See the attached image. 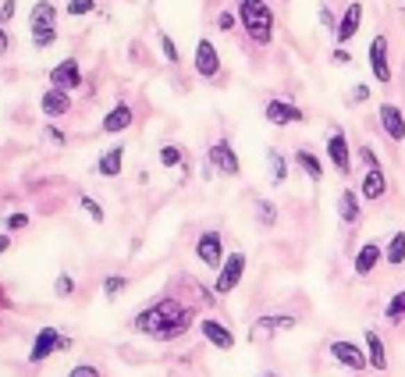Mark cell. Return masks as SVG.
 I'll list each match as a JSON object with an SVG mask.
<instances>
[{
	"instance_id": "obj_45",
	"label": "cell",
	"mask_w": 405,
	"mask_h": 377,
	"mask_svg": "<svg viewBox=\"0 0 405 377\" xmlns=\"http://www.w3.org/2000/svg\"><path fill=\"white\" fill-rule=\"evenodd\" d=\"M320 22H324V25H327V29H338V22H334V15H331V11H327V8H324V11H320Z\"/></svg>"
},
{
	"instance_id": "obj_29",
	"label": "cell",
	"mask_w": 405,
	"mask_h": 377,
	"mask_svg": "<svg viewBox=\"0 0 405 377\" xmlns=\"http://www.w3.org/2000/svg\"><path fill=\"white\" fill-rule=\"evenodd\" d=\"M124 289H129V278H121V274H114V278H107V281H104V296H107V299L121 296Z\"/></svg>"
},
{
	"instance_id": "obj_44",
	"label": "cell",
	"mask_w": 405,
	"mask_h": 377,
	"mask_svg": "<svg viewBox=\"0 0 405 377\" xmlns=\"http://www.w3.org/2000/svg\"><path fill=\"white\" fill-rule=\"evenodd\" d=\"M15 15V0H4V8H0V22H11Z\"/></svg>"
},
{
	"instance_id": "obj_3",
	"label": "cell",
	"mask_w": 405,
	"mask_h": 377,
	"mask_svg": "<svg viewBox=\"0 0 405 377\" xmlns=\"http://www.w3.org/2000/svg\"><path fill=\"white\" fill-rule=\"evenodd\" d=\"M327 353H331V360H334L338 367H345V370H352V374L370 370L366 349H363V345H356V342H349V338H334V342L327 345Z\"/></svg>"
},
{
	"instance_id": "obj_15",
	"label": "cell",
	"mask_w": 405,
	"mask_h": 377,
	"mask_svg": "<svg viewBox=\"0 0 405 377\" xmlns=\"http://www.w3.org/2000/svg\"><path fill=\"white\" fill-rule=\"evenodd\" d=\"M199 331H203V338L213 345V349H235V335H231V328H224L221 321H213V317H203L199 321Z\"/></svg>"
},
{
	"instance_id": "obj_1",
	"label": "cell",
	"mask_w": 405,
	"mask_h": 377,
	"mask_svg": "<svg viewBox=\"0 0 405 377\" xmlns=\"http://www.w3.org/2000/svg\"><path fill=\"white\" fill-rule=\"evenodd\" d=\"M132 328L142 331V335L160 338V342H171V338H178V335H185L192 328V310L178 306L174 299H157L153 306H146L142 313H135Z\"/></svg>"
},
{
	"instance_id": "obj_37",
	"label": "cell",
	"mask_w": 405,
	"mask_h": 377,
	"mask_svg": "<svg viewBox=\"0 0 405 377\" xmlns=\"http://www.w3.org/2000/svg\"><path fill=\"white\" fill-rule=\"evenodd\" d=\"M359 161L366 164V171H370V168H381V161H377V153H373L370 146H363V150H359Z\"/></svg>"
},
{
	"instance_id": "obj_46",
	"label": "cell",
	"mask_w": 405,
	"mask_h": 377,
	"mask_svg": "<svg viewBox=\"0 0 405 377\" xmlns=\"http://www.w3.org/2000/svg\"><path fill=\"white\" fill-rule=\"evenodd\" d=\"M4 50H8V33L0 29V54H4Z\"/></svg>"
},
{
	"instance_id": "obj_47",
	"label": "cell",
	"mask_w": 405,
	"mask_h": 377,
	"mask_svg": "<svg viewBox=\"0 0 405 377\" xmlns=\"http://www.w3.org/2000/svg\"><path fill=\"white\" fill-rule=\"evenodd\" d=\"M8 246H11V239H8V235H0V253H8Z\"/></svg>"
},
{
	"instance_id": "obj_24",
	"label": "cell",
	"mask_w": 405,
	"mask_h": 377,
	"mask_svg": "<svg viewBox=\"0 0 405 377\" xmlns=\"http://www.w3.org/2000/svg\"><path fill=\"white\" fill-rule=\"evenodd\" d=\"M132 107L129 104H117L114 111H107V118H104V132H124L132 125Z\"/></svg>"
},
{
	"instance_id": "obj_4",
	"label": "cell",
	"mask_w": 405,
	"mask_h": 377,
	"mask_svg": "<svg viewBox=\"0 0 405 377\" xmlns=\"http://www.w3.org/2000/svg\"><path fill=\"white\" fill-rule=\"evenodd\" d=\"M65 349H72V338H65L57 328H43L33 342V349H28V363H43L53 353H65Z\"/></svg>"
},
{
	"instance_id": "obj_43",
	"label": "cell",
	"mask_w": 405,
	"mask_h": 377,
	"mask_svg": "<svg viewBox=\"0 0 405 377\" xmlns=\"http://www.w3.org/2000/svg\"><path fill=\"white\" fill-rule=\"evenodd\" d=\"M331 57H334V65H349V61H352V54H349L345 47H338V50H334Z\"/></svg>"
},
{
	"instance_id": "obj_23",
	"label": "cell",
	"mask_w": 405,
	"mask_h": 377,
	"mask_svg": "<svg viewBox=\"0 0 405 377\" xmlns=\"http://www.w3.org/2000/svg\"><path fill=\"white\" fill-rule=\"evenodd\" d=\"M295 164L306 171L309 182H324V164H320V157L313 150H295Z\"/></svg>"
},
{
	"instance_id": "obj_34",
	"label": "cell",
	"mask_w": 405,
	"mask_h": 377,
	"mask_svg": "<svg viewBox=\"0 0 405 377\" xmlns=\"http://www.w3.org/2000/svg\"><path fill=\"white\" fill-rule=\"evenodd\" d=\"M160 50H164V57L171 61V65H178V47H174V40L167 33H160Z\"/></svg>"
},
{
	"instance_id": "obj_14",
	"label": "cell",
	"mask_w": 405,
	"mask_h": 377,
	"mask_svg": "<svg viewBox=\"0 0 405 377\" xmlns=\"http://www.w3.org/2000/svg\"><path fill=\"white\" fill-rule=\"evenodd\" d=\"M50 86L53 89H78L82 86V68H78V61L75 57H65V61H60V65L50 72Z\"/></svg>"
},
{
	"instance_id": "obj_20",
	"label": "cell",
	"mask_w": 405,
	"mask_h": 377,
	"mask_svg": "<svg viewBox=\"0 0 405 377\" xmlns=\"http://www.w3.org/2000/svg\"><path fill=\"white\" fill-rule=\"evenodd\" d=\"M359 193L356 188H341V196H338V217H341V225H359V217H363V207H359Z\"/></svg>"
},
{
	"instance_id": "obj_30",
	"label": "cell",
	"mask_w": 405,
	"mask_h": 377,
	"mask_svg": "<svg viewBox=\"0 0 405 377\" xmlns=\"http://www.w3.org/2000/svg\"><path fill=\"white\" fill-rule=\"evenodd\" d=\"M256 217H260V225H277V210H274V203H267V200H260L256 203Z\"/></svg>"
},
{
	"instance_id": "obj_9",
	"label": "cell",
	"mask_w": 405,
	"mask_h": 377,
	"mask_svg": "<svg viewBox=\"0 0 405 377\" xmlns=\"http://www.w3.org/2000/svg\"><path fill=\"white\" fill-rule=\"evenodd\" d=\"M206 161H210V168L224 171V175H231V178L242 171V164H238V157H235V150H231L228 139H217V143L206 150Z\"/></svg>"
},
{
	"instance_id": "obj_2",
	"label": "cell",
	"mask_w": 405,
	"mask_h": 377,
	"mask_svg": "<svg viewBox=\"0 0 405 377\" xmlns=\"http://www.w3.org/2000/svg\"><path fill=\"white\" fill-rule=\"evenodd\" d=\"M238 18L256 47H267L274 40V11L263 0H238Z\"/></svg>"
},
{
	"instance_id": "obj_11",
	"label": "cell",
	"mask_w": 405,
	"mask_h": 377,
	"mask_svg": "<svg viewBox=\"0 0 405 377\" xmlns=\"http://www.w3.org/2000/svg\"><path fill=\"white\" fill-rule=\"evenodd\" d=\"M196 75L199 79H217L221 75V54L210 40H199L196 43Z\"/></svg>"
},
{
	"instance_id": "obj_32",
	"label": "cell",
	"mask_w": 405,
	"mask_h": 377,
	"mask_svg": "<svg viewBox=\"0 0 405 377\" xmlns=\"http://www.w3.org/2000/svg\"><path fill=\"white\" fill-rule=\"evenodd\" d=\"M160 164H164V168H178V164H181V150H178V146H164V150H160Z\"/></svg>"
},
{
	"instance_id": "obj_12",
	"label": "cell",
	"mask_w": 405,
	"mask_h": 377,
	"mask_svg": "<svg viewBox=\"0 0 405 377\" xmlns=\"http://www.w3.org/2000/svg\"><path fill=\"white\" fill-rule=\"evenodd\" d=\"M377 121H381V132H384L391 143H402V139H405V114H402V107H395V104H381Z\"/></svg>"
},
{
	"instance_id": "obj_7",
	"label": "cell",
	"mask_w": 405,
	"mask_h": 377,
	"mask_svg": "<svg viewBox=\"0 0 405 377\" xmlns=\"http://www.w3.org/2000/svg\"><path fill=\"white\" fill-rule=\"evenodd\" d=\"M370 72L381 86H391V65H388V36L377 33L370 40Z\"/></svg>"
},
{
	"instance_id": "obj_27",
	"label": "cell",
	"mask_w": 405,
	"mask_h": 377,
	"mask_svg": "<svg viewBox=\"0 0 405 377\" xmlns=\"http://www.w3.org/2000/svg\"><path fill=\"white\" fill-rule=\"evenodd\" d=\"M267 164H270V182H274V185H285V178H288V161L281 157V150H267Z\"/></svg>"
},
{
	"instance_id": "obj_18",
	"label": "cell",
	"mask_w": 405,
	"mask_h": 377,
	"mask_svg": "<svg viewBox=\"0 0 405 377\" xmlns=\"http://www.w3.org/2000/svg\"><path fill=\"white\" fill-rule=\"evenodd\" d=\"M299 321L292 317V313H267V317H260L256 324H253V338H270V335H277V331H292Z\"/></svg>"
},
{
	"instance_id": "obj_17",
	"label": "cell",
	"mask_w": 405,
	"mask_h": 377,
	"mask_svg": "<svg viewBox=\"0 0 405 377\" xmlns=\"http://www.w3.org/2000/svg\"><path fill=\"white\" fill-rule=\"evenodd\" d=\"M363 349H366L370 370H377V374H384V370H388V345H384V338H381L377 331H373V328L363 335Z\"/></svg>"
},
{
	"instance_id": "obj_42",
	"label": "cell",
	"mask_w": 405,
	"mask_h": 377,
	"mask_svg": "<svg viewBox=\"0 0 405 377\" xmlns=\"http://www.w3.org/2000/svg\"><path fill=\"white\" fill-rule=\"evenodd\" d=\"M349 100H356V104H363V100H370V86H356Z\"/></svg>"
},
{
	"instance_id": "obj_19",
	"label": "cell",
	"mask_w": 405,
	"mask_h": 377,
	"mask_svg": "<svg viewBox=\"0 0 405 377\" xmlns=\"http://www.w3.org/2000/svg\"><path fill=\"white\" fill-rule=\"evenodd\" d=\"M359 196H363V200H370V203H377V200H384V196H388V175H384V168H370V171L363 175Z\"/></svg>"
},
{
	"instance_id": "obj_38",
	"label": "cell",
	"mask_w": 405,
	"mask_h": 377,
	"mask_svg": "<svg viewBox=\"0 0 405 377\" xmlns=\"http://www.w3.org/2000/svg\"><path fill=\"white\" fill-rule=\"evenodd\" d=\"M68 377H104V374H100L97 367H92V363H82V367H75Z\"/></svg>"
},
{
	"instance_id": "obj_36",
	"label": "cell",
	"mask_w": 405,
	"mask_h": 377,
	"mask_svg": "<svg viewBox=\"0 0 405 377\" xmlns=\"http://www.w3.org/2000/svg\"><path fill=\"white\" fill-rule=\"evenodd\" d=\"M72 292H75V281H72L68 274H60V278H57V296H60V299H68Z\"/></svg>"
},
{
	"instance_id": "obj_6",
	"label": "cell",
	"mask_w": 405,
	"mask_h": 377,
	"mask_svg": "<svg viewBox=\"0 0 405 377\" xmlns=\"http://www.w3.org/2000/svg\"><path fill=\"white\" fill-rule=\"evenodd\" d=\"M327 161L334 164L338 175H349V171H352V146H349L345 132H341L338 125H334L331 136H327Z\"/></svg>"
},
{
	"instance_id": "obj_16",
	"label": "cell",
	"mask_w": 405,
	"mask_h": 377,
	"mask_svg": "<svg viewBox=\"0 0 405 377\" xmlns=\"http://www.w3.org/2000/svg\"><path fill=\"white\" fill-rule=\"evenodd\" d=\"M359 25H363V4L359 0H352V4L345 8V15H341V22H338V29H334V40L345 47L356 33H359Z\"/></svg>"
},
{
	"instance_id": "obj_35",
	"label": "cell",
	"mask_w": 405,
	"mask_h": 377,
	"mask_svg": "<svg viewBox=\"0 0 405 377\" xmlns=\"http://www.w3.org/2000/svg\"><path fill=\"white\" fill-rule=\"evenodd\" d=\"M33 43H36V47H50V43H57V29H43V33H33Z\"/></svg>"
},
{
	"instance_id": "obj_33",
	"label": "cell",
	"mask_w": 405,
	"mask_h": 377,
	"mask_svg": "<svg viewBox=\"0 0 405 377\" xmlns=\"http://www.w3.org/2000/svg\"><path fill=\"white\" fill-rule=\"evenodd\" d=\"M92 8H97V0H68V15H89Z\"/></svg>"
},
{
	"instance_id": "obj_31",
	"label": "cell",
	"mask_w": 405,
	"mask_h": 377,
	"mask_svg": "<svg viewBox=\"0 0 405 377\" xmlns=\"http://www.w3.org/2000/svg\"><path fill=\"white\" fill-rule=\"evenodd\" d=\"M82 210H85L97 225H104V207H100L97 200H92V196H82Z\"/></svg>"
},
{
	"instance_id": "obj_48",
	"label": "cell",
	"mask_w": 405,
	"mask_h": 377,
	"mask_svg": "<svg viewBox=\"0 0 405 377\" xmlns=\"http://www.w3.org/2000/svg\"><path fill=\"white\" fill-rule=\"evenodd\" d=\"M260 377H277V374H274V370H263V374H260Z\"/></svg>"
},
{
	"instance_id": "obj_25",
	"label": "cell",
	"mask_w": 405,
	"mask_h": 377,
	"mask_svg": "<svg viewBox=\"0 0 405 377\" xmlns=\"http://www.w3.org/2000/svg\"><path fill=\"white\" fill-rule=\"evenodd\" d=\"M121 161H124V146H110L100 161H97V171L104 178H117L121 175Z\"/></svg>"
},
{
	"instance_id": "obj_39",
	"label": "cell",
	"mask_w": 405,
	"mask_h": 377,
	"mask_svg": "<svg viewBox=\"0 0 405 377\" xmlns=\"http://www.w3.org/2000/svg\"><path fill=\"white\" fill-rule=\"evenodd\" d=\"M217 29H221V33H231V29H235V15L221 11V15H217Z\"/></svg>"
},
{
	"instance_id": "obj_10",
	"label": "cell",
	"mask_w": 405,
	"mask_h": 377,
	"mask_svg": "<svg viewBox=\"0 0 405 377\" xmlns=\"http://www.w3.org/2000/svg\"><path fill=\"white\" fill-rule=\"evenodd\" d=\"M263 114H267V121L270 125H277V129H285V125H299V121H306V114L295 107V104H288V100H267V107H263Z\"/></svg>"
},
{
	"instance_id": "obj_26",
	"label": "cell",
	"mask_w": 405,
	"mask_h": 377,
	"mask_svg": "<svg viewBox=\"0 0 405 377\" xmlns=\"http://www.w3.org/2000/svg\"><path fill=\"white\" fill-rule=\"evenodd\" d=\"M384 264H391V267H402L405 264V232H395L388 239V246H384Z\"/></svg>"
},
{
	"instance_id": "obj_28",
	"label": "cell",
	"mask_w": 405,
	"mask_h": 377,
	"mask_svg": "<svg viewBox=\"0 0 405 377\" xmlns=\"http://www.w3.org/2000/svg\"><path fill=\"white\" fill-rule=\"evenodd\" d=\"M384 321H388V324H402V321H405V289L395 292V296L384 303Z\"/></svg>"
},
{
	"instance_id": "obj_5",
	"label": "cell",
	"mask_w": 405,
	"mask_h": 377,
	"mask_svg": "<svg viewBox=\"0 0 405 377\" xmlns=\"http://www.w3.org/2000/svg\"><path fill=\"white\" fill-rule=\"evenodd\" d=\"M242 274H245V253H231V257H224L221 271H217V281H213V292H217V296L235 292V289H238V281H242Z\"/></svg>"
},
{
	"instance_id": "obj_21",
	"label": "cell",
	"mask_w": 405,
	"mask_h": 377,
	"mask_svg": "<svg viewBox=\"0 0 405 377\" xmlns=\"http://www.w3.org/2000/svg\"><path fill=\"white\" fill-rule=\"evenodd\" d=\"M40 107H43V114H47V118H65V114L72 111V97H68L65 89H53V86H50V89L43 93Z\"/></svg>"
},
{
	"instance_id": "obj_40",
	"label": "cell",
	"mask_w": 405,
	"mask_h": 377,
	"mask_svg": "<svg viewBox=\"0 0 405 377\" xmlns=\"http://www.w3.org/2000/svg\"><path fill=\"white\" fill-rule=\"evenodd\" d=\"M8 228H11V232L28 228V214H11V217H8Z\"/></svg>"
},
{
	"instance_id": "obj_13",
	"label": "cell",
	"mask_w": 405,
	"mask_h": 377,
	"mask_svg": "<svg viewBox=\"0 0 405 377\" xmlns=\"http://www.w3.org/2000/svg\"><path fill=\"white\" fill-rule=\"evenodd\" d=\"M381 260H384V246H381V242H363L359 253H356V260H352L356 278H370L373 271H377Z\"/></svg>"
},
{
	"instance_id": "obj_41",
	"label": "cell",
	"mask_w": 405,
	"mask_h": 377,
	"mask_svg": "<svg viewBox=\"0 0 405 377\" xmlns=\"http://www.w3.org/2000/svg\"><path fill=\"white\" fill-rule=\"evenodd\" d=\"M43 136H47V139H50L53 146H65V132H60V129H53V125H50V129H47Z\"/></svg>"
},
{
	"instance_id": "obj_22",
	"label": "cell",
	"mask_w": 405,
	"mask_h": 377,
	"mask_svg": "<svg viewBox=\"0 0 405 377\" xmlns=\"http://www.w3.org/2000/svg\"><path fill=\"white\" fill-rule=\"evenodd\" d=\"M57 25V8L50 4V0H36L33 11H28V29L33 33H43V29H53Z\"/></svg>"
},
{
	"instance_id": "obj_8",
	"label": "cell",
	"mask_w": 405,
	"mask_h": 377,
	"mask_svg": "<svg viewBox=\"0 0 405 377\" xmlns=\"http://www.w3.org/2000/svg\"><path fill=\"white\" fill-rule=\"evenodd\" d=\"M196 257H199V264L221 271V264H224V242H221V232H203L199 242H196Z\"/></svg>"
}]
</instances>
